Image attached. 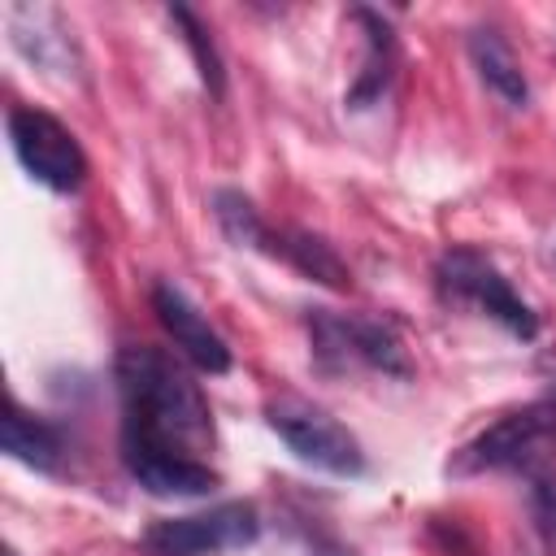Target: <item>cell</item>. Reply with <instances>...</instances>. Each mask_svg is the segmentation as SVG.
<instances>
[{"mask_svg": "<svg viewBox=\"0 0 556 556\" xmlns=\"http://www.w3.org/2000/svg\"><path fill=\"white\" fill-rule=\"evenodd\" d=\"M122 395V456H191L213 447V413L191 374L152 343H126L113 361Z\"/></svg>", "mask_w": 556, "mask_h": 556, "instance_id": "obj_1", "label": "cell"}, {"mask_svg": "<svg viewBox=\"0 0 556 556\" xmlns=\"http://www.w3.org/2000/svg\"><path fill=\"white\" fill-rule=\"evenodd\" d=\"M308 339H313V361L326 374H348V369H378L391 378L413 374L408 352L387 321L313 308L308 313Z\"/></svg>", "mask_w": 556, "mask_h": 556, "instance_id": "obj_2", "label": "cell"}, {"mask_svg": "<svg viewBox=\"0 0 556 556\" xmlns=\"http://www.w3.org/2000/svg\"><path fill=\"white\" fill-rule=\"evenodd\" d=\"M434 282H439L443 300L478 308L482 317L500 321L508 334H517V339H534L539 334L534 308L513 291V282L478 248H447L439 256V265H434Z\"/></svg>", "mask_w": 556, "mask_h": 556, "instance_id": "obj_3", "label": "cell"}, {"mask_svg": "<svg viewBox=\"0 0 556 556\" xmlns=\"http://www.w3.org/2000/svg\"><path fill=\"white\" fill-rule=\"evenodd\" d=\"M269 430L313 469H326L334 478H356L365 473V452L348 426H339L326 408L300 400V395H278L265 404Z\"/></svg>", "mask_w": 556, "mask_h": 556, "instance_id": "obj_4", "label": "cell"}, {"mask_svg": "<svg viewBox=\"0 0 556 556\" xmlns=\"http://www.w3.org/2000/svg\"><path fill=\"white\" fill-rule=\"evenodd\" d=\"M547 443H556V387L543 395V400H534V404H526V408H517V413H508V417H500L495 426H486L482 434H473L456 456H452V473H482V469H534V460L543 456V447Z\"/></svg>", "mask_w": 556, "mask_h": 556, "instance_id": "obj_5", "label": "cell"}, {"mask_svg": "<svg viewBox=\"0 0 556 556\" xmlns=\"http://www.w3.org/2000/svg\"><path fill=\"white\" fill-rule=\"evenodd\" d=\"M256 539H261V513L248 500H230L204 513L152 521L139 543L148 556H222L252 547Z\"/></svg>", "mask_w": 556, "mask_h": 556, "instance_id": "obj_6", "label": "cell"}, {"mask_svg": "<svg viewBox=\"0 0 556 556\" xmlns=\"http://www.w3.org/2000/svg\"><path fill=\"white\" fill-rule=\"evenodd\" d=\"M9 143L22 161V169L43 182L48 191H78L87 178V156L70 126H61L52 113L17 104L9 109Z\"/></svg>", "mask_w": 556, "mask_h": 556, "instance_id": "obj_7", "label": "cell"}, {"mask_svg": "<svg viewBox=\"0 0 556 556\" xmlns=\"http://www.w3.org/2000/svg\"><path fill=\"white\" fill-rule=\"evenodd\" d=\"M152 313H156V321L165 326V334L174 339V348H178V356H182L187 365H195L200 374H226V369H230V348H226V339L208 326V317L187 300L182 287L156 282V287H152Z\"/></svg>", "mask_w": 556, "mask_h": 556, "instance_id": "obj_8", "label": "cell"}, {"mask_svg": "<svg viewBox=\"0 0 556 556\" xmlns=\"http://www.w3.org/2000/svg\"><path fill=\"white\" fill-rule=\"evenodd\" d=\"M122 465L152 495L195 500L217 486V473L208 469V460H191V456H122Z\"/></svg>", "mask_w": 556, "mask_h": 556, "instance_id": "obj_9", "label": "cell"}, {"mask_svg": "<svg viewBox=\"0 0 556 556\" xmlns=\"http://www.w3.org/2000/svg\"><path fill=\"white\" fill-rule=\"evenodd\" d=\"M0 443H4V452H9L17 465L39 469V473H52V469L61 465V447H65V443H61V430H56L52 421L26 413L17 400H9V408H4Z\"/></svg>", "mask_w": 556, "mask_h": 556, "instance_id": "obj_10", "label": "cell"}, {"mask_svg": "<svg viewBox=\"0 0 556 556\" xmlns=\"http://www.w3.org/2000/svg\"><path fill=\"white\" fill-rule=\"evenodd\" d=\"M352 22L365 26V56H361V74L348 91V104L352 109H369L374 100H382L387 83H391V70H395V35L391 26L374 13V9H352Z\"/></svg>", "mask_w": 556, "mask_h": 556, "instance_id": "obj_11", "label": "cell"}, {"mask_svg": "<svg viewBox=\"0 0 556 556\" xmlns=\"http://www.w3.org/2000/svg\"><path fill=\"white\" fill-rule=\"evenodd\" d=\"M469 61H473L478 78H482L508 109H526L530 83H526V74H521V61L513 56V48L500 39V30H473V35H469Z\"/></svg>", "mask_w": 556, "mask_h": 556, "instance_id": "obj_12", "label": "cell"}, {"mask_svg": "<svg viewBox=\"0 0 556 556\" xmlns=\"http://www.w3.org/2000/svg\"><path fill=\"white\" fill-rule=\"evenodd\" d=\"M269 256H282L287 265H295L304 278L313 282H326L334 291H343L352 278H348V265L339 261V252L313 235V230H274V243H269Z\"/></svg>", "mask_w": 556, "mask_h": 556, "instance_id": "obj_13", "label": "cell"}, {"mask_svg": "<svg viewBox=\"0 0 556 556\" xmlns=\"http://www.w3.org/2000/svg\"><path fill=\"white\" fill-rule=\"evenodd\" d=\"M4 22H9L13 43H17L30 61H39V65H65V56H70V39H65L61 17H56L52 9L13 4Z\"/></svg>", "mask_w": 556, "mask_h": 556, "instance_id": "obj_14", "label": "cell"}, {"mask_svg": "<svg viewBox=\"0 0 556 556\" xmlns=\"http://www.w3.org/2000/svg\"><path fill=\"white\" fill-rule=\"evenodd\" d=\"M213 217H217V226L226 230V239H230V243H239V248H256V252H265V256H269L274 226H265V217L256 213V204H252L243 191L222 187V191L213 195Z\"/></svg>", "mask_w": 556, "mask_h": 556, "instance_id": "obj_15", "label": "cell"}, {"mask_svg": "<svg viewBox=\"0 0 556 556\" xmlns=\"http://www.w3.org/2000/svg\"><path fill=\"white\" fill-rule=\"evenodd\" d=\"M169 22L178 26V39L187 43V52H191V61H195V70H200V83H204L213 96H222V91H226V70H222L217 43L208 39L204 22H200L187 4H174V9H169Z\"/></svg>", "mask_w": 556, "mask_h": 556, "instance_id": "obj_16", "label": "cell"}, {"mask_svg": "<svg viewBox=\"0 0 556 556\" xmlns=\"http://www.w3.org/2000/svg\"><path fill=\"white\" fill-rule=\"evenodd\" d=\"M530 517L539 539L556 552V469H530Z\"/></svg>", "mask_w": 556, "mask_h": 556, "instance_id": "obj_17", "label": "cell"}, {"mask_svg": "<svg viewBox=\"0 0 556 556\" xmlns=\"http://www.w3.org/2000/svg\"><path fill=\"white\" fill-rule=\"evenodd\" d=\"M4 556H17V552H13V547H9V552H4Z\"/></svg>", "mask_w": 556, "mask_h": 556, "instance_id": "obj_18", "label": "cell"}]
</instances>
